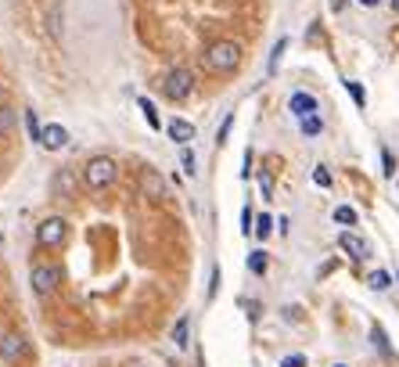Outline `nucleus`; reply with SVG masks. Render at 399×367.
I'll use <instances>...</instances> for the list:
<instances>
[{"instance_id": "nucleus-24", "label": "nucleus", "mask_w": 399, "mask_h": 367, "mask_svg": "<svg viewBox=\"0 0 399 367\" xmlns=\"http://www.w3.org/2000/svg\"><path fill=\"white\" fill-rule=\"evenodd\" d=\"M284 47H288V40H277V43H273V50H270V65H266L270 72H277V62H280V55H284Z\"/></svg>"}, {"instance_id": "nucleus-30", "label": "nucleus", "mask_w": 399, "mask_h": 367, "mask_svg": "<svg viewBox=\"0 0 399 367\" xmlns=\"http://www.w3.org/2000/svg\"><path fill=\"white\" fill-rule=\"evenodd\" d=\"M259 187H263V198H270V191H273V177H270L266 170L259 173Z\"/></svg>"}, {"instance_id": "nucleus-4", "label": "nucleus", "mask_w": 399, "mask_h": 367, "mask_svg": "<svg viewBox=\"0 0 399 367\" xmlns=\"http://www.w3.org/2000/svg\"><path fill=\"white\" fill-rule=\"evenodd\" d=\"M191 90H195V76H191V69H169V72H165V80H162V94H165L169 101H184V97H191Z\"/></svg>"}, {"instance_id": "nucleus-6", "label": "nucleus", "mask_w": 399, "mask_h": 367, "mask_svg": "<svg viewBox=\"0 0 399 367\" xmlns=\"http://www.w3.org/2000/svg\"><path fill=\"white\" fill-rule=\"evenodd\" d=\"M141 195H144L148 202H162V198L169 195L165 177H162L158 170H144V173H141Z\"/></svg>"}, {"instance_id": "nucleus-1", "label": "nucleus", "mask_w": 399, "mask_h": 367, "mask_svg": "<svg viewBox=\"0 0 399 367\" xmlns=\"http://www.w3.org/2000/svg\"><path fill=\"white\" fill-rule=\"evenodd\" d=\"M205 65L212 72H234L241 65V43H234V40H216L205 50Z\"/></svg>"}, {"instance_id": "nucleus-22", "label": "nucleus", "mask_w": 399, "mask_h": 367, "mask_svg": "<svg viewBox=\"0 0 399 367\" xmlns=\"http://www.w3.org/2000/svg\"><path fill=\"white\" fill-rule=\"evenodd\" d=\"M270 234H273V217L263 213V217L256 220V238H270Z\"/></svg>"}, {"instance_id": "nucleus-26", "label": "nucleus", "mask_w": 399, "mask_h": 367, "mask_svg": "<svg viewBox=\"0 0 399 367\" xmlns=\"http://www.w3.org/2000/svg\"><path fill=\"white\" fill-rule=\"evenodd\" d=\"M313 184H317V187H331V170H327V166H317V170H313Z\"/></svg>"}, {"instance_id": "nucleus-29", "label": "nucleus", "mask_w": 399, "mask_h": 367, "mask_svg": "<svg viewBox=\"0 0 399 367\" xmlns=\"http://www.w3.org/2000/svg\"><path fill=\"white\" fill-rule=\"evenodd\" d=\"M280 367H306V356L302 353H292V356H284Z\"/></svg>"}, {"instance_id": "nucleus-2", "label": "nucleus", "mask_w": 399, "mask_h": 367, "mask_svg": "<svg viewBox=\"0 0 399 367\" xmlns=\"http://www.w3.org/2000/svg\"><path fill=\"white\" fill-rule=\"evenodd\" d=\"M29 281H33V292L40 299H47V295L58 292V285H62V267L58 263H36L29 270Z\"/></svg>"}, {"instance_id": "nucleus-31", "label": "nucleus", "mask_w": 399, "mask_h": 367, "mask_svg": "<svg viewBox=\"0 0 399 367\" xmlns=\"http://www.w3.org/2000/svg\"><path fill=\"white\" fill-rule=\"evenodd\" d=\"M231 123H234V116H226V119H223V126H219V137H216L219 144L226 141V133H231Z\"/></svg>"}, {"instance_id": "nucleus-36", "label": "nucleus", "mask_w": 399, "mask_h": 367, "mask_svg": "<svg viewBox=\"0 0 399 367\" xmlns=\"http://www.w3.org/2000/svg\"><path fill=\"white\" fill-rule=\"evenodd\" d=\"M392 8H395V11H399V0H392Z\"/></svg>"}, {"instance_id": "nucleus-16", "label": "nucleus", "mask_w": 399, "mask_h": 367, "mask_svg": "<svg viewBox=\"0 0 399 367\" xmlns=\"http://www.w3.org/2000/svg\"><path fill=\"white\" fill-rule=\"evenodd\" d=\"M137 104L144 109V119H148V126H151V130H158L162 123H158V112H155V104H151L148 97H137Z\"/></svg>"}, {"instance_id": "nucleus-13", "label": "nucleus", "mask_w": 399, "mask_h": 367, "mask_svg": "<svg viewBox=\"0 0 399 367\" xmlns=\"http://www.w3.org/2000/svg\"><path fill=\"white\" fill-rule=\"evenodd\" d=\"M165 133H169V137H173L177 144H191V137H195V126H191L187 119H169Z\"/></svg>"}, {"instance_id": "nucleus-32", "label": "nucleus", "mask_w": 399, "mask_h": 367, "mask_svg": "<svg viewBox=\"0 0 399 367\" xmlns=\"http://www.w3.org/2000/svg\"><path fill=\"white\" fill-rule=\"evenodd\" d=\"M371 339H374V346H378V349H388V342H385V332H381V328H374V332H371Z\"/></svg>"}, {"instance_id": "nucleus-19", "label": "nucleus", "mask_w": 399, "mask_h": 367, "mask_svg": "<svg viewBox=\"0 0 399 367\" xmlns=\"http://www.w3.org/2000/svg\"><path fill=\"white\" fill-rule=\"evenodd\" d=\"M22 119H26L29 137H33V141H40V133H43V130H40V123H36V112H33V109H26V112H22Z\"/></svg>"}, {"instance_id": "nucleus-3", "label": "nucleus", "mask_w": 399, "mask_h": 367, "mask_svg": "<svg viewBox=\"0 0 399 367\" xmlns=\"http://www.w3.org/2000/svg\"><path fill=\"white\" fill-rule=\"evenodd\" d=\"M116 173H119L116 170V159H108V155H94V159L87 163V173L83 177H87V184L94 191H104L111 180H116Z\"/></svg>"}, {"instance_id": "nucleus-37", "label": "nucleus", "mask_w": 399, "mask_h": 367, "mask_svg": "<svg viewBox=\"0 0 399 367\" xmlns=\"http://www.w3.org/2000/svg\"><path fill=\"white\" fill-rule=\"evenodd\" d=\"M334 367H346V363H334Z\"/></svg>"}, {"instance_id": "nucleus-12", "label": "nucleus", "mask_w": 399, "mask_h": 367, "mask_svg": "<svg viewBox=\"0 0 399 367\" xmlns=\"http://www.w3.org/2000/svg\"><path fill=\"white\" fill-rule=\"evenodd\" d=\"M50 187H54V195H58V198H72L80 184H76L72 170H58V173H54V180H50Z\"/></svg>"}, {"instance_id": "nucleus-10", "label": "nucleus", "mask_w": 399, "mask_h": 367, "mask_svg": "<svg viewBox=\"0 0 399 367\" xmlns=\"http://www.w3.org/2000/svg\"><path fill=\"white\" fill-rule=\"evenodd\" d=\"M338 248L349 252L353 259H367V256H371V245H367L360 234H353V231H341V234H338Z\"/></svg>"}, {"instance_id": "nucleus-20", "label": "nucleus", "mask_w": 399, "mask_h": 367, "mask_svg": "<svg viewBox=\"0 0 399 367\" xmlns=\"http://www.w3.org/2000/svg\"><path fill=\"white\" fill-rule=\"evenodd\" d=\"M299 126H302V133H306V137H317V133L324 130V119H320V116H310V119H302Z\"/></svg>"}, {"instance_id": "nucleus-7", "label": "nucleus", "mask_w": 399, "mask_h": 367, "mask_svg": "<svg viewBox=\"0 0 399 367\" xmlns=\"http://www.w3.org/2000/svg\"><path fill=\"white\" fill-rule=\"evenodd\" d=\"M26 353H29V342H26L22 335H15V332L0 335V356H4L8 363H18V360H22Z\"/></svg>"}, {"instance_id": "nucleus-8", "label": "nucleus", "mask_w": 399, "mask_h": 367, "mask_svg": "<svg viewBox=\"0 0 399 367\" xmlns=\"http://www.w3.org/2000/svg\"><path fill=\"white\" fill-rule=\"evenodd\" d=\"M288 109H292V116L302 123V119L317 116V97H313V94H306V90H295V94L288 97Z\"/></svg>"}, {"instance_id": "nucleus-9", "label": "nucleus", "mask_w": 399, "mask_h": 367, "mask_svg": "<svg viewBox=\"0 0 399 367\" xmlns=\"http://www.w3.org/2000/svg\"><path fill=\"white\" fill-rule=\"evenodd\" d=\"M40 144H43L47 151H62V148L69 144V130H65L62 123H47L43 133H40Z\"/></svg>"}, {"instance_id": "nucleus-27", "label": "nucleus", "mask_w": 399, "mask_h": 367, "mask_svg": "<svg viewBox=\"0 0 399 367\" xmlns=\"http://www.w3.org/2000/svg\"><path fill=\"white\" fill-rule=\"evenodd\" d=\"M241 234H245V238H248V234H256V224H252V209H248V205L241 209Z\"/></svg>"}, {"instance_id": "nucleus-17", "label": "nucleus", "mask_w": 399, "mask_h": 367, "mask_svg": "<svg viewBox=\"0 0 399 367\" xmlns=\"http://www.w3.org/2000/svg\"><path fill=\"white\" fill-rule=\"evenodd\" d=\"M334 220L346 224V227H353V224H356V209H353V205H338V209H334Z\"/></svg>"}, {"instance_id": "nucleus-28", "label": "nucleus", "mask_w": 399, "mask_h": 367, "mask_svg": "<svg viewBox=\"0 0 399 367\" xmlns=\"http://www.w3.org/2000/svg\"><path fill=\"white\" fill-rule=\"evenodd\" d=\"M381 163H385V166H381V170H385V177H392V173H395V159H392V151H388V148H381Z\"/></svg>"}, {"instance_id": "nucleus-35", "label": "nucleus", "mask_w": 399, "mask_h": 367, "mask_svg": "<svg viewBox=\"0 0 399 367\" xmlns=\"http://www.w3.org/2000/svg\"><path fill=\"white\" fill-rule=\"evenodd\" d=\"M0 104H8V90L4 87H0Z\"/></svg>"}, {"instance_id": "nucleus-11", "label": "nucleus", "mask_w": 399, "mask_h": 367, "mask_svg": "<svg viewBox=\"0 0 399 367\" xmlns=\"http://www.w3.org/2000/svg\"><path fill=\"white\" fill-rule=\"evenodd\" d=\"M47 29H50V36L54 40H65V4H62V0H54V4L47 8Z\"/></svg>"}, {"instance_id": "nucleus-18", "label": "nucleus", "mask_w": 399, "mask_h": 367, "mask_svg": "<svg viewBox=\"0 0 399 367\" xmlns=\"http://www.w3.org/2000/svg\"><path fill=\"white\" fill-rule=\"evenodd\" d=\"M248 270H252V274H266V252H263V248L248 256Z\"/></svg>"}, {"instance_id": "nucleus-23", "label": "nucleus", "mask_w": 399, "mask_h": 367, "mask_svg": "<svg viewBox=\"0 0 399 367\" xmlns=\"http://www.w3.org/2000/svg\"><path fill=\"white\" fill-rule=\"evenodd\" d=\"M180 170H184L187 177H195V173H198V163H195V151H187V148H184V155H180Z\"/></svg>"}, {"instance_id": "nucleus-14", "label": "nucleus", "mask_w": 399, "mask_h": 367, "mask_svg": "<svg viewBox=\"0 0 399 367\" xmlns=\"http://www.w3.org/2000/svg\"><path fill=\"white\" fill-rule=\"evenodd\" d=\"M18 126V109L11 104H0V133H11Z\"/></svg>"}, {"instance_id": "nucleus-21", "label": "nucleus", "mask_w": 399, "mask_h": 367, "mask_svg": "<svg viewBox=\"0 0 399 367\" xmlns=\"http://www.w3.org/2000/svg\"><path fill=\"white\" fill-rule=\"evenodd\" d=\"M367 285H371V288H374V292H385V288H388V285H392V278H388V274H385V270H374V274H371V278H367Z\"/></svg>"}, {"instance_id": "nucleus-34", "label": "nucleus", "mask_w": 399, "mask_h": 367, "mask_svg": "<svg viewBox=\"0 0 399 367\" xmlns=\"http://www.w3.org/2000/svg\"><path fill=\"white\" fill-rule=\"evenodd\" d=\"M356 4H364V8H378V0H356Z\"/></svg>"}, {"instance_id": "nucleus-5", "label": "nucleus", "mask_w": 399, "mask_h": 367, "mask_svg": "<svg viewBox=\"0 0 399 367\" xmlns=\"http://www.w3.org/2000/svg\"><path fill=\"white\" fill-rule=\"evenodd\" d=\"M65 238H69L65 217H43V220L36 224V241H40L43 248H58Z\"/></svg>"}, {"instance_id": "nucleus-15", "label": "nucleus", "mask_w": 399, "mask_h": 367, "mask_svg": "<svg viewBox=\"0 0 399 367\" xmlns=\"http://www.w3.org/2000/svg\"><path fill=\"white\" fill-rule=\"evenodd\" d=\"M187 335H191V317H180V321H177V328H173V342H177V349H187V342H191Z\"/></svg>"}, {"instance_id": "nucleus-33", "label": "nucleus", "mask_w": 399, "mask_h": 367, "mask_svg": "<svg viewBox=\"0 0 399 367\" xmlns=\"http://www.w3.org/2000/svg\"><path fill=\"white\" fill-rule=\"evenodd\" d=\"M216 288H219V267H212V285H209V299L216 295Z\"/></svg>"}, {"instance_id": "nucleus-25", "label": "nucleus", "mask_w": 399, "mask_h": 367, "mask_svg": "<svg viewBox=\"0 0 399 367\" xmlns=\"http://www.w3.org/2000/svg\"><path fill=\"white\" fill-rule=\"evenodd\" d=\"M346 90L353 94V101H356L360 109H364V104H367V94H364V87H360V83H353V80H346Z\"/></svg>"}]
</instances>
